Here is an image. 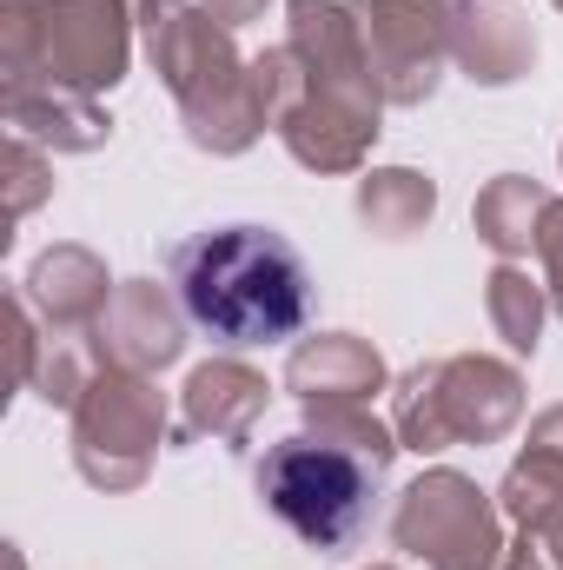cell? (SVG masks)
I'll return each instance as SVG.
<instances>
[{"mask_svg":"<svg viewBox=\"0 0 563 570\" xmlns=\"http://www.w3.org/2000/svg\"><path fill=\"white\" fill-rule=\"evenodd\" d=\"M451 60L471 87H511L537 67V27L517 0H451Z\"/></svg>","mask_w":563,"mask_h":570,"instance_id":"13","label":"cell"},{"mask_svg":"<svg viewBox=\"0 0 563 570\" xmlns=\"http://www.w3.org/2000/svg\"><path fill=\"white\" fill-rule=\"evenodd\" d=\"M53 193V166H47V146H33V140H7V213L13 219H27L40 199Z\"/></svg>","mask_w":563,"mask_h":570,"instance_id":"20","label":"cell"},{"mask_svg":"<svg viewBox=\"0 0 563 570\" xmlns=\"http://www.w3.org/2000/svg\"><path fill=\"white\" fill-rule=\"evenodd\" d=\"M253 80H259V100H266V120H273L279 146L305 173H365L372 146L385 134V114H358L345 100H325L285 40L253 53Z\"/></svg>","mask_w":563,"mask_h":570,"instance_id":"8","label":"cell"},{"mask_svg":"<svg viewBox=\"0 0 563 570\" xmlns=\"http://www.w3.org/2000/svg\"><path fill=\"white\" fill-rule=\"evenodd\" d=\"M497 511L517 524V538H531L563 570V405L531 419L524 451L497 484Z\"/></svg>","mask_w":563,"mask_h":570,"instance_id":"12","label":"cell"},{"mask_svg":"<svg viewBox=\"0 0 563 570\" xmlns=\"http://www.w3.org/2000/svg\"><path fill=\"white\" fill-rule=\"evenodd\" d=\"M557 193H544L531 173H497L477 206H471V226L477 239L497 253V259H531L537 253V233H544V213H551Z\"/></svg>","mask_w":563,"mask_h":570,"instance_id":"17","label":"cell"},{"mask_svg":"<svg viewBox=\"0 0 563 570\" xmlns=\"http://www.w3.org/2000/svg\"><path fill=\"white\" fill-rule=\"evenodd\" d=\"M266 405H273V385H266V372L259 365H246V358H206V365H192V379H186V392H179V431L172 438H219V444H246L259 419H266Z\"/></svg>","mask_w":563,"mask_h":570,"instance_id":"15","label":"cell"},{"mask_svg":"<svg viewBox=\"0 0 563 570\" xmlns=\"http://www.w3.org/2000/svg\"><path fill=\"white\" fill-rule=\"evenodd\" d=\"M385 107H424L451 67V0H352Z\"/></svg>","mask_w":563,"mask_h":570,"instance_id":"9","label":"cell"},{"mask_svg":"<svg viewBox=\"0 0 563 570\" xmlns=\"http://www.w3.org/2000/svg\"><path fill=\"white\" fill-rule=\"evenodd\" d=\"M537 266H544V285H551V312L563 318V199H551V213H544V233H537Z\"/></svg>","mask_w":563,"mask_h":570,"instance_id":"21","label":"cell"},{"mask_svg":"<svg viewBox=\"0 0 563 570\" xmlns=\"http://www.w3.org/2000/svg\"><path fill=\"white\" fill-rule=\"evenodd\" d=\"M484 312H491V332L511 345V358H537L544 318H551V285L524 259H497L484 279Z\"/></svg>","mask_w":563,"mask_h":570,"instance_id":"18","label":"cell"},{"mask_svg":"<svg viewBox=\"0 0 563 570\" xmlns=\"http://www.w3.org/2000/svg\"><path fill=\"white\" fill-rule=\"evenodd\" d=\"M524 372L491 352H437L392 379V431L405 451L444 458L457 444H497L524 425Z\"/></svg>","mask_w":563,"mask_h":570,"instance_id":"5","label":"cell"},{"mask_svg":"<svg viewBox=\"0 0 563 570\" xmlns=\"http://www.w3.org/2000/svg\"><path fill=\"white\" fill-rule=\"evenodd\" d=\"M352 206H358L365 233H378V239H412V233L431 226V213H437V186L424 179L418 166H372V173L358 179Z\"/></svg>","mask_w":563,"mask_h":570,"instance_id":"19","label":"cell"},{"mask_svg":"<svg viewBox=\"0 0 563 570\" xmlns=\"http://www.w3.org/2000/svg\"><path fill=\"white\" fill-rule=\"evenodd\" d=\"M557 159H563V153H557Z\"/></svg>","mask_w":563,"mask_h":570,"instance_id":"26","label":"cell"},{"mask_svg":"<svg viewBox=\"0 0 563 570\" xmlns=\"http://www.w3.org/2000/svg\"><path fill=\"white\" fill-rule=\"evenodd\" d=\"M134 13H140V47L179 107L186 140L213 159L253 153L273 120H266L253 60L239 53L233 27H219L192 0H134Z\"/></svg>","mask_w":563,"mask_h":570,"instance_id":"3","label":"cell"},{"mask_svg":"<svg viewBox=\"0 0 563 570\" xmlns=\"http://www.w3.org/2000/svg\"><path fill=\"white\" fill-rule=\"evenodd\" d=\"M199 7H206V13H213L219 27H233V33H239V27L266 20V7H273V0H199Z\"/></svg>","mask_w":563,"mask_h":570,"instance_id":"22","label":"cell"},{"mask_svg":"<svg viewBox=\"0 0 563 570\" xmlns=\"http://www.w3.org/2000/svg\"><path fill=\"white\" fill-rule=\"evenodd\" d=\"M0 107H7V127L20 140L47 146V153H100L113 140V120L93 94H73V87H53V80H7L0 87Z\"/></svg>","mask_w":563,"mask_h":570,"instance_id":"16","label":"cell"},{"mask_svg":"<svg viewBox=\"0 0 563 570\" xmlns=\"http://www.w3.org/2000/svg\"><path fill=\"white\" fill-rule=\"evenodd\" d=\"M172 298L186 305L192 332H206L226 352L285 345L312 325V266L273 226H213L166 253Z\"/></svg>","mask_w":563,"mask_h":570,"instance_id":"2","label":"cell"},{"mask_svg":"<svg viewBox=\"0 0 563 570\" xmlns=\"http://www.w3.org/2000/svg\"><path fill=\"white\" fill-rule=\"evenodd\" d=\"M186 325L192 318L172 298V285L120 279L107 318L93 325V352H100V365H120V372H166L186 358Z\"/></svg>","mask_w":563,"mask_h":570,"instance_id":"10","label":"cell"},{"mask_svg":"<svg viewBox=\"0 0 563 570\" xmlns=\"http://www.w3.org/2000/svg\"><path fill=\"white\" fill-rule=\"evenodd\" d=\"M551 7H557V13H563V0H551Z\"/></svg>","mask_w":563,"mask_h":570,"instance_id":"25","label":"cell"},{"mask_svg":"<svg viewBox=\"0 0 563 570\" xmlns=\"http://www.w3.org/2000/svg\"><path fill=\"white\" fill-rule=\"evenodd\" d=\"M67 419H73V471L107 498L140 491L152 478L159 444L172 438V405H166L159 379L120 372V365H100Z\"/></svg>","mask_w":563,"mask_h":570,"instance_id":"6","label":"cell"},{"mask_svg":"<svg viewBox=\"0 0 563 570\" xmlns=\"http://www.w3.org/2000/svg\"><path fill=\"white\" fill-rule=\"evenodd\" d=\"M113 273H107V259L93 253V246H47L20 279H13V298L53 332V338H93V325L107 318V305H113Z\"/></svg>","mask_w":563,"mask_h":570,"instance_id":"11","label":"cell"},{"mask_svg":"<svg viewBox=\"0 0 563 570\" xmlns=\"http://www.w3.org/2000/svg\"><path fill=\"white\" fill-rule=\"evenodd\" d=\"M134 40V0H0V87L53 80L100 100L127 80Z\"/></svg>","mask_w":563,"mask_h":570,"instance_id":"4","label":"cell"},{"mask_svg":"<svg viewBox=\"0 0 563 570\" xmlns=\"http://www.w3.org/2000/svg\"><path fill=\"white\" fill-rule=\"evenodd\" d=\"M398 451V431L372 405H312L305 431H285L253 458V491L305 551L345 558L372 531Z\"/></svg>","mask_w":563,"mask_h":570,"instance_id":"1","label":"cell"},{"mask_svg":"<svg viewBox=\"0 0 563 570\" xmlns=\"http://www.w3.org/2000/svg\"><path fill=\"white\" fill-rule=\"evenodd\" d=\"M392 551H405L424 570H504V511L491 491H477V478L431 464L398 491L392 511Z\"/></svg>","mask_w":563,"mask_h":570,"instance_id":"7","label":"cell"},{"mask_svg":"<svg viewBox=\"0 0 563 570\" xmlns=\"http://www.w3.org/2000/svg\"><path fill=\"white\" fill-rule=\"evenodd\" d=\"M365 570H398V564H365Z\"/></svg>","mask_w":563,"mask_h":570,"instance_id":"24","label":"cell"},{"mask_svg":"<svg viewBox=\"0 0 563 570\" xmlns=\"http://www.w3.org/2000/svg\"><path fill=\"white\" fill-rule=\"evenodd\" d=\"M285 392L312 412V405H372L378 392H392L385 352L358 332H318L298 338L285 358Z\"/></svg>","mask_w":563,"mask_h":570,"instance_id":"14","label":"cell"},{"mask_svg":"<svg viewBox=\"0 0 563 570\" xmlns=\"http://www.w3.org/2000/svg\"><path fill=\"white\" fill-rule=\"evenodd\" d=\"M504 570H557V564H551V558H544L531 538H511V551H504Z\"/></svg>","mask_w":563,"mask_h":570,"instance_id":"23","label":"cell"}]
</instances>
